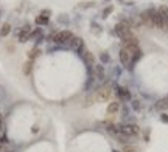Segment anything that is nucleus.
Instances as JSON below:
<instances>
[{"instance_id":"412c9836","label":"nucleus","mask_w":168,"mask_h":152,"mask_svg":"<svg viewBox=\"0 0 168 152\" xmlns=\"http://www.w3.org/2000/svg\"><path fill=\"white\" fill-rule=\"evenodd\" d=\"M2 130H3V117L0 115V133H2Z\"/></svg>"},{"instance_id":"0eeeda50","label":"nucleus","mask_w":168,"mask_h":152,"mask_svg":"<svg viewBox=\"0 0 168 152\" xmlns=\"http://www.w3.org/2000/svg\"><path fill=\"white\" fill-rule=\"evenodd\" d=\"M30 36H31V28H30V25H25L19 33V40L20 42H25V40L30 39Z\"/></svg>"},{"instance_id":"f257e3e1","label":"nucleus","mask_w":168,"mask_h":152,"mask_svg":"<svg viewBox=\"0 0 168 152\" xmlns=\"http://www.w3.org/2000/svg\"><path fill=\"white\" fill-rule=\"evenodd\" d=\"M111 96H112V89H111V86H103V87L98 89V92H97V95L94 96V98H95L97 101H108Z\"/></svg>"},{"instance_id":"f3484780","label":"nucleus","mask_w":168,"mask_h":152,"mask_svg":"<svg viewBox=\"0 0 168 152\" xmlns=\"http://www.w3.org/2000/svg\"><path fill=\"white\" fill-rule=\"evenodd\" d=\"M31 65H33V61L25 62V65H23V73H25V75H30V72H31Z\"/></svg>"},{"instance_id":"ddd939ff","label":"nucleus","mask_w":168,"mask_h":152,"mask_svg":"<svg viewBox=\"0 0 168 152\" xmlns=\"http://www.w3.org/2000/svg\"><path fill=\"white\" fill-rule=\"evenodd\" d=\"M41 54V50L39 48H33L31 51H28V61H33V59H36L37 56Z\"/></svg>"},{"instance_id":"7ed1b4c3","label":"nucleus","mask_w":168,"mask_h":152,"mask_svg":"<svg viewBox=\"0 0 168 152\" xmlns=\"http://www.w3.org/2000/svg\"><path fill=\"white\" fill-rule=\"evenodd\" d=\"M120 132L126 137H135V135H139L140 129H139V126H135V124H126V126L120 127Z\"/></svg>"},{"instance_id":"20e7f679","label":"nucleus","mask_w":168,"mask_h":152,"mask_svg":"<svg viewBox=\"0 0 168 152\" xmlns=\"http://www.w3.org/2000/svg\"><path fill=\"white\" fill-rule=\"evenodd\" d=\"M80 53H81V56H83V59H84V62L89 65V67H95V56L90 51H87L86 48H84V45L80 48Z\"/></svg>"},{"instance_id":"4468645a","label":"nucleus","mask_w":168,"mask_h":152,"mask_svg":"<svg viewBox=\"0 0 168 152\" xmlns=\"http://www.w3.org/2000/svg\"><path fill=\"white\" fill-rule=\"evenodd\" d=\"M11 31V25L9 23H3L2 25V30H0V36H8Z\"/></svg>"},{"instance_id":"423d86ee","label":"nucleus","mask_w":168,"mask_h":152,"mask_svg":"<svg viewBox=\"0 0 168 152\" xmlns=\"http://www.w3.org/2000/svg\"><path fill=\"white\" fill-rule=\"evenodd\" d=\"M118 58H120V61H122V64H123V65H129V64L132 62V56H131V53H129L126 48H122V50H120Z\"/></svg>"},{"instance_id":"6ab92c4d","label":"nucleus","mask_w":168,"mask_h":152,"mask_svg":"<svg viewBox=\"0 0 168 152\" xmlns=\"http://www.w3.org/2000/svg\"><path fill=\"white\" fill-rule=\"evenodd\" d=\"M123 152H137V149H135V147H132V146H125Z\"/></svg>"},{"instance_id":"f03ea898","label":"nucleus","mask_w":168,"mask_h":152,"mask_svg":"<svg viewBox=\"0 0 168 152\" xmlns=\"http://www.w3.org/2000/svg\"><path fill=\"white\" fill-rule=\"evenodd\" d=\"M73 37V34L70 31H59L53 36V42L56 44H66V42H70V39Z\"/></svg>"},{"instance_id":"39448f33","label":"nucleus","mask_w":168,"mask_h":152,"mask_svg":"<svg viewBox=\"0 0 168 152\" xmlns=\"http://www.w3.org/2000/svg\"><path fill=\"white\" fill-rule=\"evenodd\" d=\"M151 11V19H153V26L156 28H163V20H162V14L156 9H149Z\"/></svg>"},{"instance_id":"2eb2a0df","label":"nucleus","mask_w":168,"mask_h":152,"mask_svg":"<svg viewBox=\"0 0 168 152\" xmlns=\"http://www.w3.org/2000/svg\"><path fill=\"white\" fill-rule=\"evenodd\" d=\"M95 73L100 79H105V68H103L101 65H95Z\"/></svg>"},{"instance_id":"f8f14e48","label":"nucleus","mask_w":168,"mask_h":152,"mask_svg":"<svg viewBox=\"0 0 168 152\" xmlns=\"http://www.w3.org/2000/svg\"><path fill=\"white\" fill-rule=\"evenodd\" d=\"M156 109L157 110H166L168 109V96H166V98H163V100H160V101H157Z\"/></svg>"},{"instance_id":"9b49d317","label":"nucleus","mask_w":168,"mask_h":152,"mask_svg":"<svg viewBox=\"0 0 168 152\" xmlns=\"http://www.w3.org/2000/svg\"><path fill=\"white\" fill-rule=\"evenodd\" d=\"M120 110V104L117 101H114V103H109L108 104V113L109 115H114V113H117Z\"/></svg>"},{"instance_id":"aec40b11","label":"nucleus","mask_w":168,"mask_h":152,"mask_svg":"<svg viewBox=\"0 0 168 152\" xmlns=\"http://www.w3.org/2000/svg\"><path fill=\"white\" fill-rule=\"evenodd\" d=\"M101 61H103V62L109 61V56H106V53H101Z\"/></svg>"},{"instance_id":"9d476101","label":"nucleus","mask_w":168,"mask_h":152,"mask_svg":"<svg viewBox=\"0 0 168 152\" xmlns=\"http://www.w3.org/2000/svg\"><path fill=\"white\" fill-rule=\"evenodd\" d=\"M83 45H84V44H83V40H81L80 37H72V39H70V48L80 50Z\"/></svg>"},{"instance_id":"6e6552de","label":"nucleus","mask_w":168,"mask_h":152,"mask_svg":"<svg viewBox=\"0 0 168 152\" xmlns=\"http://www.w3.org/2000/svg\"><path fill=\"white\" fill-rule=\"evenodd\" d=\"M140 19H142V22H143L146 26H153V19H151V11H149V9L142 12V14H140Z\"/></svg>"},{"instance_id":"dca6fc26","label":"nucleus","mask_w":168,"mask_h":152,"mask_svg":"<svg viewBox=\"0 0 168 152\" xmlns=\"http://www.w3.org/2000/svg\"><path fill=\"white\" fill-rule=\"evenodd\" d=\"M36 23H37V25H47V23H48V17H47V16H42V14L37 16V17H36Z\"/></svg>"},{"instance_id":"a211bd4d","label":"nucleus","mask_w":168,"mask_h":152,"mask_svg":"<svg viewBox=\"0 0 168 152\" xmlns=\"http://www.w3.org/2000/svg\"><path fill=\"white\" fill-rule=\"evenodd\" d=\"M112 9H114L112 6H109V8H106L105 11H103V17H108V16L111 14V12H112Z\"/></svg>"},{"instance_id":"1a4fd4ad","label":"nucleus","mask_w":168,"mask_h":152,"mask_svg":"<svg viewBox=\"0 0 168 152\" xmlns=\"http://www.w3.org/2000/svg\"><path fill=\"white\" fill-rule=\"evenodd\" d=\"M117 95H118L120 100H126V101L131 100V93H129L125 87H118V89H117Z\"/></svg>"},{"instance_id":"5701e85b","label":"nucleus","mask_w":168,"mask_h":152,"mask_svg":"<svg viewBox=\"0 0 168 152\" xmlns=\"http://www.w3.org/2000/svg\"><path fill=\"white\" fill-rule=\"evenodd\" d=\"M115 152H118V150H115Z\"/></svg>"},{"instance_id":"4be33fe9","label":"nucleus","mask_w":168,"mask_h":152,"mask_svg":"<svg viewBox=\"0 0 168 152\" xmlns=\"http://www.w3.org/2000/svg\"><path fill=\"white\" fill-rule=\"evenodd\" d=\"M162 121H163V123H168V115H162Z\"/></svg>"}]
</instances>
